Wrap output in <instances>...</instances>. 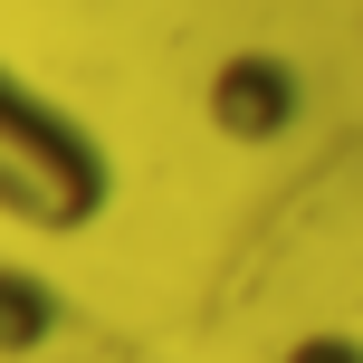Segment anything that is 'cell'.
Listing matches in <instances>:
<instances>
[{
    "label": "cell",
    "mask_w": 363,
    "mask_h": 363,
    "mask_svg": "<svg viewBox=\"0 0 363 363\" xmlns=\"http://www.w3.org/2000/svg\"><path fill=\"white\" fill-rule=\"evenodd\" d=\"M106 201H115L106 134L0 57V220L48 230V239H77V230L106 220Z\"/></svg>",
    "instance_id": "obj_1"
},
{
    "label": "cell",
    "mask_w": 363,
    "mask_h": 363,
    "mask_svg": "<svg viewBox=\"0 0 363 363\" xmlns=\"http://www.w3.org/2000/svg\"><path fill=\"white\" fill-rule=\"evenodd\" d=\"M201 115H211L220 144L268 153V144H287L306 125V77H296L287 48H230L211 67V86H201Z\"/></svg>",
    "instance_id": "obj_2"
},
{
    "label": "cell",
    "mask_w": 363,
    "mask_h": 363,
    "mask_svg": "<svg viewBox=\"0 0 363 363\" xmlns=\"http://www.w3.org/2000/svg\"><path fill=\"white\" fill-rule=\"evenodd\" d=\"M57 325H67V296H57L38 268L0 258V363H19V354H48V345H57Z\"/></svg>",
    "instance_id": "obj_3"
},
{
    "label": "cell",
    "mask_w": 363,
    "mask_h": 363,
    "mask_svg": "<svg viewBox=\"0 0 363 363\" xmlns=\"http://www.w3.org/2000/svg\"><path fill=\"white\" fill-rule=\"evenodd\" d=\"M277 363H363V335H345V325H315V335H296Z\"/></svg>",
    "instance_id": "obj_4"
}]
</instances>
